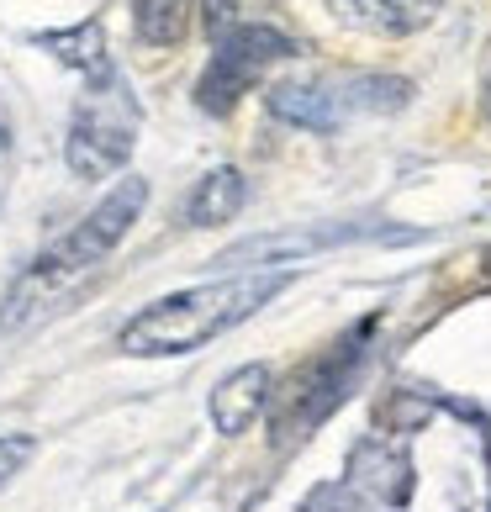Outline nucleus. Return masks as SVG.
<instances>
[{"instance_id":"obj_1","label":"nucleus","mask_w":491,"mask_h":512,"mask_svg":"<svg viewBox=\"0 0 491 512\" xmlns=\"http://www.w3.org/2000/svg\"><path fill=\"white\" fill-rule=\"evenodd\" d=\"M286 280H291L286 270H270V275L259 270V275H233V280H217V286H191L180 296H164L117 333V349L138 359L191 354L201 344H212L217 333L238 328L243 317H254L270 296L286 291Z\"/></svg>"},{"instance_id":"obj_2","label":"nucleus","mask_w":491,"mask_h":512,"mask_svg":"<svg viewBox=\"0 0 491 512\" xmlns=\"http://www.w3.org/2000/svg\"><path fill=\"white\" fill-rule=\"evenodd\" d=\"M143 201H148V185L143 180H122L117 191H111L96 212H90L80 227H74L69 238H59L48 254H37V264L16 280V291L6 296V312H0V328H16L27 312H37L43 301L69 286V280H80L85 270H96V264L117 249V243L127 238V227L138 222L143 212Z\"/></svg>"},{"instance_id":"obj_3","label":"nucleus","mask_w":491,"mask_h":512,"mask_svg":"<svg viewBox=\"0 0 491 512\" xmlns=\"http://www.w3.org/2000/svg\"><path fill=\"white\" fill-rule=\"evenodd\" d=\"M412 101L402 74H328V80H286L270 90V111L291 127L333 132L354 117H386Z\"/></svg>"},{"instance_id":"obj_4","label":"nucleus","mask_w":491,"mask_h":512,"mask_svg":"<svg viewBox=\"0 0 491 512\" xmlns=\"http://www.w3.org/2000/svg\"><path fill=\"white\" fill-rule=\"evenodd\" d=\"M132 143H138V96L117 69H106L74 101L64 159L80 180H106L127 164Z\"/></svg>"},{"instance_id":"obj_5","label":"nucleus","mask_w":491,"mask_h":512,"mask_svg":"<svg viewBox=\"0 0 491 512\" xmlns=\"http://www.w3.org/2000/svg\"><path fill=\"white\" fill-rule=\"evenodd\" d=\"M291 53H296L291 37L275 32V27H264V22L228 27V32H222V43H217V53H212V64H206V74H201V90H196L201 111H212V117H228V111L238 106L243 90H249L270 64L291 59Z\"/></svg>"},{"instance_id":"obj_6","label":"nucleus","mask_w":491,"mask_h":512,"mask_svg":"<svg viewBox=\"0 0 491 512\" xmlns=\"http://www.w3.org/2000/svg\"><path fill=\"white\" fill-rule=\"evenodd\" d=\"M264 402H270V365H243V370H233L228 381L212 391L206 412H212V428L217 433L238 439V433L264 412Z\"/></svg>"},{"instance_id":"obj_7","label":"nucleus","mask_w":491,"mask_h":512,"mask_svg":"<svg viewBox=\"0 0 491 512\" xmlns=\"http://www.w3.org/2000/svg\"><path fill=\"white\" fill-rule=\"evenodd\" d=\"M338 22L360 27V32H381V37H407L428 27L439 16L444 0H328Z\"/></svg>"},{"instance_id":"obj_8","label":"nucleus","mask_w":491,"mask_h":512,"mask_svg":"<svg viewBox=\"0 0 491 512\" xmlns=\"http://www.w3.org/2000/svg\"><path fill=\"white\" fill-rule=\"evenodd\" d=\"M354 238H375V233H370V227H349V222H328V227H312V233H286V238H254V243H238V249L222 259V264H238V259H254V264L301 259V254L333 249V243H354Z\"/></svg>"},{"instance_id":"obj_9","label":"nucleus","mask_w":491,"mask_h":512,"mask_svg":"<svg viewBox=\"0 0 491 512\" xmlns=\"http://www.w3.org/2000/svg\"><path fill=\"white\" fill-rule=\"evenodd\" d=\"M243 201H249V185H243V175L233 164H222V169L196 180L191 201H185V217H191V227H222L243 212Z\"/></svg>"},{"instance_id":"obj_10","label":"nucleus","mask_w":491,"mask_h":512,"mask_svg":"<svg viewBox=\"0 0 491 512\" xmlns=\"http://www.w3.org/2000/svg\"><path fill=\"white\" fill-rule=\"evenodd\" d=\"M196 0H132V22L148 48H180L191 32Z\"/></svg>"},{"instance_id":"obj_11","label":"nucleus","mask_w":491,"mask_h":512,"mask_svg":"<svg viewBox=\"0 0 491 512\" xmlns=\"http://www.w3.org/2000/svg\"><path fill=\"white\" fill-rule=\"evenodd\" d=\"M37 43H43V48L53 53V59H64L69 69H85L90 80L111 69L106 43H101V27H96V22H90V27H74V32H37Z\"/></svg>"},{"instance_id":"obj_12","label":"nucleus","mask_w":491,"mask_h":512,"mask_svg":"<svg viewBox=\"0 0 491 512\" xmlns=\"http://www.w3.org/2000/svg\"><path fill=\"white\" fill-rule=\"evenodd\" d=\"M27 460H32V439H27V433H0V486H6Z\"/></svg>"},{"instance_id":"obj_13","label":"nucleus","mask_w":491,"mask_h":512,"mask_svg":"<svg viewBox=\"0 0 491 512\" xmlns=\"http://www.w3.org/2000/svg\"><path fill=\"white\" fill-rule=\"evenodd\" d=\"M228 22H233V0H206V27L228 32Z\"/></svg>"},{"instance_id":"obj_14","label":"nucleus","mask_w":491,"mask_h":512,"mask_svg":"<svg viewBox=\"0 0 491 512\" xmlns=\"http://www.w3.org/2000/svg\"><path fill=\"white\" fill-rule=\"evenodd\" d=\"M6 148H11V138H6V122H0V164H6Z\"/></svg>"},{"instance_id":"obj_15","label":"nucleus","mask_w":491,"mask_h":512,"mask_svg":"<svg viewBox=\"0 0 491 512\" xmlns=\"http://www.w3.org/2000/svg\"><path fill=\"white\" fill-rule=\"evenodd\" d=\"M486 122H491V85H486Z\"/></svg>"}]
</instances>
